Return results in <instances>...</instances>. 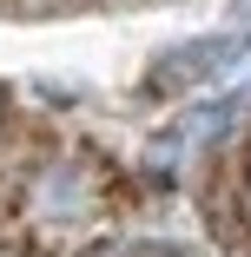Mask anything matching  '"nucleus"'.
<instances>
[{
  "label": "nucleus",
  "mask_w": 251,
  "mask_h": 257,
  "mask_svg": "<svg viewBox=\"0 0 251 257\" xmlns=\"http://www.w3.org/2000/svg\"><path fill=\"white\" fill-rule=\"evenodd\" d=\"M106 165L93 159V152H53V159H40L20 185V218L33 231H86L99 211H106Z\"/></svg>",
  "instance_id": "f257e3e1"
},
{
  "label": "nucleus",
  "mask_w": 251,
  "mask_h": 257,
  "mask_svg": "<svg viewBox=\"0 0 251 257\" xmlns=\"http://www.w3.org/2000/svg\"><path fill=\"white\" fill-rule=\"evenodd\" d=\"M244 211H251V145H244Z\"/></svg>",
  "instance_id": "7ed1b4c3"
},
{
  "label": "nucleus",
  "mask_w": 251,
  "mask_h": 257,
  "mask_svg": "<svg viewBox=\"0 0 251 257\" xmlns=\"http://www.w3.org/2000/svg\"><path fill=\"white\" fill-rule=\"evenodd\" d=\"M0 257H20V250H14V244H0Z\"/></svg>",
  "instance_id": "20e7f679"
},
{
  "label": "nucleus",
  "mask_w": 251,
  "mask_h": 257,
  "mask_svg": "<svg viewBox=\"0 0 251 257\" xmlns=\"http://www.w3.org/2000/svg\"><path fill=\"white\" fill-rule=\"evenodd\" d=\"M251 79V40L244 33H212V40H185L172 53L152 60L145 92L152 99H185V92H212V86H238Z\"/></svg>",
  "instance_id": "f03ea898"
},
{
  "label": "nucleus",
  "mask_w": 251,
  "mask_h": 257,
  "mask_svg": "<svg viewBox=\"0 0 251 257\" xmlns=\"http://www.w3.org/2000/svg\"><path fill=\"white\" fill-rule=\"evenodd\" d=\"M0 119H7V106H0Z\"/></svg>",
  "instance_id": "39448f33"
}]
</instances>
